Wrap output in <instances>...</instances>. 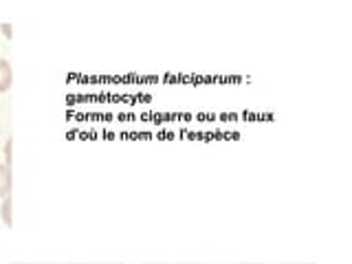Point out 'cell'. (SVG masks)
Here are the masks:
<instances>
[{"label": "cell", "mask_w": 352, "mask_h": 264, "mask_svg": "<svg viewBox=\"0 0 352 264\" xmlns=\"http://www.w3.org/2000/svg\"><path fill=\"white\" fill-rule=\"evenodd\" d=\"M159 264H163V262H159Z\"/></svg>", "instance_id": "6"}, {"label": "cell", "mask_w": 352, "mask_h": 264, "mask_svg": "<svg viewBox=\"0 0 352 264\" xmlns=\"http://www.w3.org/2000/svg\"><path fill=\"white\" fill-rule=\"evenodd\" d=\"M11 80H14V75H11V66L7 60L0 58V95L7 93L11 88Z\"/></svg>", "instance_id": "1"}, {"label": "cell", "mask_w": 352, "mask_h": 264, "mask_svg": "<svg viewBox=\"0 0 352 264\" xmlns=\"http://www.w3.org/2000/svg\"><path fill=\"white\" fill-rule=\"evenodd\" d=\"M11 194V170L9 165L0 163V198Z\"/></svg>", "instance_id": "2"}, {"label": "cell", "mask_w": 352, "mask_h": 264, "mask_svg": "<svg viewBox=\"0 0 352 264\" xmlns=\"http://www.w3.org/2000/svg\"><path fill=\"white\" fill-rule=\"evenodd\" d=\"M0 216H3V223L7 227L14 225V218H11V194L3 198V207H0Z\"/></svg>", "instance_id": "3"}, {"label": "cell", "mask_w": 352, "mask_h": 264, "mask_svg": "<svg viewBox=\"0 0 352 264\" xmlns=\"http://www.w3.org/2000/svg\"><path fill=\"white\" fill-rule=\"evenodd\" d=\"M3 31H5V36H7V38H11V27H9V25H3Z\"/></svg>", "instance_id": "5"}, {"label": "cell", "mask_w": 352, "mask_h": 264, "mask_svg": "<svg viewBox=\"0 0 352 264\" xmlns=\"http://www.w3.org/2000/svg\"><path fill=\"white\" fill-rule=\"evenodd\" d=\"M5 157H7L5 159V165H11V139L5 143Z\"/></svg>", "instance_id": "4"}]
</instances>
